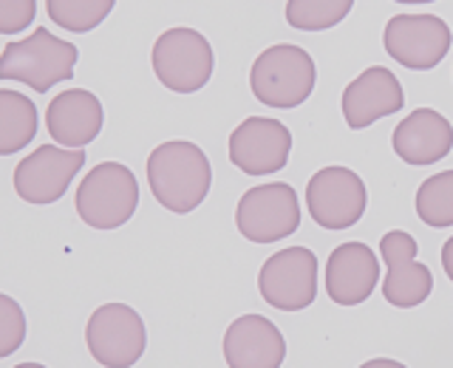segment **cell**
Here are the masks:
<instances>
[{
    "label": "cell",
    "instance_id": "44dd1931",
    "mask_svg": "<svg viewBox=\"0 0 453 368\" xmlns=\"http://www.w3.org/2000/svg\"><path fill=\"white\" fill-rule=\"evenodd\" d=\"M117 0H46L49 18L60 28L85 34L103 23L113 12Z\"/></svg>",
    "mask_w": 453,
    "mask_h": 368
},
{
    "label": "cell",
    "instance_id": "ac0fdd59",
    "mask_svg": "<svg viewBox=\"0 0 453 368\" xmlns=\"http://www.w3.org/2000/svg\"><path fill=\"white\" fill-rule=\"evenodd\" d=\"M46 125L54 142L65 148H85L103 131V105L85 88L60 91L49 103Z\"/></svg>",
    "mask_w": 453,
    "mask_h": 368
},
{
    "label": "cell",
    "instance_id": "ffe728a7",
    "mask_svg": "<svg viewBox=\"0 0 453 368\" xmlns=\"http://www.w3.org/2000/svg\"><path fill=\"white\" fill-rule=\"evenodd\" d=\"M417 216L428 226H436V230L453 226V170L436 173L419 184Z\"/></svg>",
    "mask_w": 453,
    "mask_h": 368
},
{
    "label": "cell",
    "instance_id": "6da1fadb",
    "mask_svg": "<svg viewBox=\"0 0 453 368\" xmlns=\"http://www.w3.org/2000/svg\"><path fill=\"white\" fill-rule=\"evenodd\" d=\"M148 181L156 202L184 216V212H193L210 193V159L193 142H165L148 159Z\"/></svg>",
    "mask_w": 453,
    "mask_h": 368
},
{
    "label": "cell",
    "instance_id": "603a6c76",
    "mask_svg": "<svg viewBox=\"0 0 453 368\" xmlns=\"http://www.w3.org/2000/svg\"><path fill=\"white\" fill-rule=\"evenodd\" d=\"M26 337V315L14 297L0 295V357H9L20 349Z\"/></svg>",
    "mask_w": 453,
    "mask_h": 368
},
{
    "label": "cell",
    "instance_id": "8fae6325",
    "mask_svg": "<svg viewBox=\"0 0 453 368\" xmlns=\"http://www.w3.org/2000/svg\"><path fill=\"white\" fill-rule=\"evenodd\" d=\"M85 165L82 148L42 145L14 167V190L28 204H54Z\"/></svg>",
    "mask_w": 453,
    "mask_h": 368
},
{
    "label": "cell",
    "instance_id": "5bb4252c",
    "mask_svg": "<svg viewBox=\"0 0 453 368\" xmlns=\"http://www.w3.org/2000/svg\"><path fill=\"white\" fill-rule=\"evenodd\" d=\"M403 105L405 96L400 80L394 77V71L382 65L365 68L343 91V117L354 131H363V127L374 125L377 119L391 117V113L403 111Z\"/></svg>",
    "mask_w": 453,
    "mask_h": 368
},
{
    "label": "cell",
    "instance_id": "5b68a950",
    "mask_svg": "<svg viewBox=\"0 0 453 368\" xmlns=\"http://www.w3.org/2000/svg\"><path fill=\"white\" fill-rule=\"evenodd\" d=\"M212 46L196 28H167L153 42V74L167 91L193 94L212 77Z\"/></svg>",
    "mask_w": 453,
    "mask_h": 368
},
{
    "label": "cell",
    "instance_id": "2e32d148",
    "mask_svg": "<svg viewBox=\"0 0 453 368\" xmlns=\"http://www.w3.org/2000/svg\"><path fill=\"white\" fill-rule=\"evenodd\" d=\"M380 261L363 241L340 244L326 264V292L340 306H357L374 292Z\"/></svg>",
    "mask_w": 453,
    "mask_h": 368
},
{
    "label": "cell",
    "instance_id": "e0dca14e",
    "mask_svg": "<svg viewBox=\"0 0 453 368\" xmlns=\"http://www.w3.org/2000/svg\"><path fill=\"white\" fill-rule=\"evenodd\" d=\"M391 145L408 165L442 162L453 150V125L434 108H417L394 127Z\"/></svg>",
    "mask_w": 453,
    "mask_h": 368
},
{
    "label": "cell",
    "instance_id": "9c48e42d",
    "mask_svg": "<svg viewBox=\"0 0 453 368\" xmlns=\"http://www.w3.org/2000/svg\"><path fill=\"white\" fill-rule=\"evenodd\" d=\"M368 193L363 179L349 167H323L309 179L306 207L318 226L349 230L365 212Z\"/></svg>",
    "mask_w": 453,
    "mask_h": 368
},
{
    "label": "cell",
    "instance_id": "4fadbf2b",
    "mask_svg": "<svg viewBox=\"0 0 453 368\" xmlns=\"http://www.w3.org/2000/svg\"><path fill=\"white\" fill-rule=\"evenodd\" d=\"M292 150L289 127L269 119L250 117L241 122L230 136V162L247 176H269L287 167Z\"/></svg>",
    "mask_w": 453,
    "mask_h": 368
},
{
    "label": "cell",
    "instance_id": "277c9868",
    "mask_svg": "<svg viewBox=\"0 0 453 368\" xmlns=\"http://www.w3.org/2000/svg\"><path fill=\"white\" fill-rule=\"evenodd\" d=\"M139 204V184L131 167L103 162L77 188V212L94 230H117L131 221Z\"/></svg>",
    "mask_w": 453,
    "mask_h": 368
},
{
    "label": "cell",
    "instance_id": "9a60e30c",
    "mask_svg": "<svg viewBox=\"0 0 453 368\" xmlns=\"http://www.w3.org/2000/svg\"><path fill=\"white\" fill-rule=\"evenodd\" d=\"M287 343L278 326L261 315L235 318L224 334V360L230 368H278Z\"/></svg>",
    "mask_w": 453,
    "mask_h": 368
},
{
    "label": "cell",
    "instance_id": "d4e9b609",
    "mask_svg": "<svg viewBox=\"0 0 453 368\" xmlns=\"http://www.w3.org/2000/svg\"><path fill=\"white\" fill-rule=\"evenodd\" d=\"M442 266H445V275L453 280V238H448L442 247Z\"/></svg>",
    "mask_w": 453,
    "mask_h": 368
},
{
    "label": "cell",
    "instance_id": "7a4b0ae2",
    "mask_svg": "<svg viewBox=\"0 0 453 368\" xmlns=\"http://www.w3.org/2000/svg\"><path fill=\"white\" fill-rule=\"evenodd\" d=\"M318 68L301 46L280 42L258 54L252 63L250 85L258 103L269 108H297L315 91Z\"/></svg>",
    "mask_w": 453,
    "mask_h": 368
},
{
    "label": "cell",
    "instance_id": "484cf974",
    "mask_svg": "<svg viewBox=\"0 0 453 368\" xmlns=\"http://www.w3.org/2000/svg\"><path fill=\"white\" fill-rule=\"evenodd\" d=\"M377 365H388V368H400V363H394V360H372V363H365V368H377Z\"/></svg>",
    "mask_w": 453,
    "mask_h": 368
},
{
    "label": "cell",
    "instance_id": "52a82bcc",
    "mask_svg": "<svg viewBox=\"0 0 453 368\" xmlns=\"http://www.w3.org/2000/svg\"><path fill=\"white\" fill-rule=\"evenodd\" d=\"M145 323L139 311L125 303H105L88 318L85 326V343L91 357L108 368H127L145 351Z\"/></svg>",
    "mask_w": 453,
    "mask_h": 368
},
{
    "label": "cell",
    "instance_id": "7c38bea8",
    "mask_svg": "<svg viewBox=\"0 0 453 368\" xmlns=\"http://www.w3.org/2000/svg\"><path fill=\"white\" fill-rule=\"evenodd\" d=\"M382 261H386V283L382 297L396 309H414L428 301L434 289L431 269L417 261V241L403 230H391L380 241Z\"/></svg>",
    "mask_w": 453,
    "mask_h": 368
},
{
    "label": "cell",
    "instance_id": "cb8c5ba5",
    "mask_svg": "<svg viewBox=\"0 0 453 368\" xmlns=\"http://www.w3.org/2000/svg\"><path fill=\"white\" fill-rule=\"evenodd\" d=\"M37 4L35 0H0V32L18 34L26 26H32Z\"/></svg>",
    "mask_w": 453,
    "mask_h": 368
},
{
    "label": "cell",
    "instance_id": "d6986e66",
    "mask_svg": "<svg viewBox=\"0 0 453 368\" xmlns=\"http://www.w3.org/2000/svg\"><path fill=\"white\" fill-rule=\"evenodd\" d=\"M37 134V108L28 96L4 88L0 91V153L23 150Z\"/></svg>",
    "mask_w": 453,
    "mask_h": 368
},
{
    "label": "cell",
    "instance_id": "ba28073f",
    "mask_svg": "<svg viewBox=\"0 0 453 368\" xmlns=\"http://www.w3.org/2000/svg\"><path fill=\"white\" fill-rule=\"evenodd\" d=\"M261 297L280 311H301L318 295V255L306 247H289L266 258L258 275Z\"/></svg>",
    "mask_w": 453,
    "mask_h": 368
},
{
    "label": "cell",
    "instance_id": "7402d4cb",
    "mask_svg": "<svg viewBox=\"0 0 453 368\" xmlns=\"http://www.w3.org/2000/svg\"><path fill=\"white\" fill-rule=\"evenodd\" d=\"M354 0H287V23L301 32L332 28L351 12Z\"/></svg>",
    "mask_w": 453,
    "mask_h": 368
},
{
    "label": "cell",
    "instance_id": "3957f363",
    "mask_svg": "<svg viewBox=\"0 0 453 368\" xmlns=\"http://www.w3.org/2000/svg\"><path fill=\"white\" fill-rule=\"evenodd\" d=\"M77 46L54 37L46 26L35 28L32 37L20 42H6L0 57V77L18 80L32 91L46 94L57 82L74 77Z\"/></svg>",
    "mask_w": 453,
    "mask_h": 368
},
{
    "label": "cell",
    "instance_id": "8992f818",
    "mask_svg": "<svg viewBox=\"0 0 453 368\" xmlns=\"http://www.w3.org/2000/svg\"><path fill=\"white\" fill-rule=\"evenodd\" d=\"M235 226L252 244H273L301 226V204L292 184H258L241 196Z\"/></svg>",
    "mask_w": 453,
    "mask_h": 368
},
{
    "label": "cell",
    "instance_id": "30bf717a",
    "mask_svg": "<svg viewBox=\"0 0 453 368\" xmlns=\"http://www.w3.org/2000/svg\"><path fill=\"white\" fill-rule=\"evenodd\" d=\"M382 46L411 71H431L450 51V28L434 14H396L386 23Z\"/></svg>",
    "mask_w": 453,
    "mask_h": 368
},
{
    "label": "cell",
    "instance_id": "4316f807",
    "mask_svg": "<svg viewBox=\"0 0 453 368\" xmlns=\"http://www.w3.org/2000/svg\"><path fill=\"white\" fill-rule=\"evenodd\" d=\"M394 4H434V0H394Z\"/></svg>",
    "mask_w": 453,
    "mask_h": 368
}]
</instances>
